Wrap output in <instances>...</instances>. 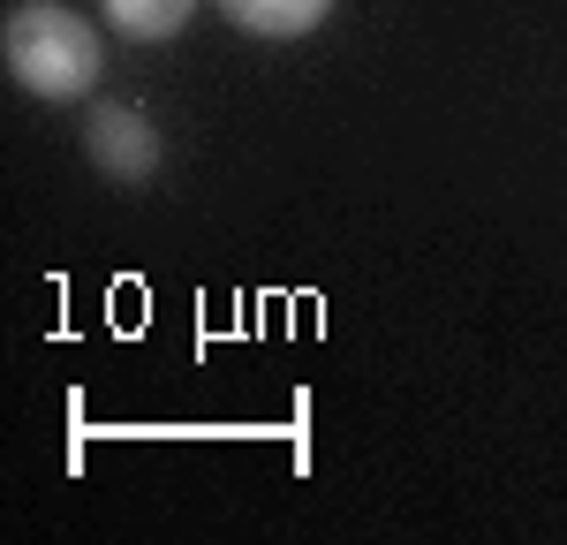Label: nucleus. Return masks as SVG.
Segmentation results:
<instances>
[{
    "mask_svg": "<svg viewBox=\"0 0 567 545\" xmlns=\"http://www.w3.org/2000/svg\"><path fill=\"white\" fill-rule=\"evenodd\" d=\"M0 61L31 99H84L99 84V69H106L99 31L61 0H23L8 16V31H0Z\"/></svg>",
    "mask_w": 567,
    "mask_h": 545,
    "instance_id": "obj_1",
    "label": "nucleus"
},
{
    "mask_svg": "<svg viewBox=\"0 0 567 545\" xmlns=\"http://www.w3.org/2000/svg\"><path fill=\"white\" fill-rule=\"evenodd\" d=\"M84 160L106 182H152L159 160H167V144H159V130H152V114H136V106H91Z\"/></svg>",
    "mask_w": 567,
    "mask_h": 545,
    "instance_id": "obj_2",
    "label": "nucleus"
},
{
    "mask_svg": "<svg viewBox=\"0 0 567 545\" xmlns=\"http://www.w3.org/2000/svg\"><path fill=\"white\" fill-rule=\"evenodd\" d=\"M219 8H227V23L250 31V39H310V31L333 16V0H219Z\"/></svg>",
    "mask_w": 567,
    "mask_h": 545,
    "instance_id": "obj_3",
    "label": "nucleus"
},
{
    "mask_svg": "<svg viewBox=\"0 0 567 545\" xmlns=\"http://www.w3.org/2000/svg\"><path fill=\"white\" fill-rule=\"evenodd\" d=\"M99 8H106V23H114L122 39H144V45L175 39L182 23L197 16V0H99Z\"/></svg>",
    "mask_w": 567,
    "mask_h": 545,
    "instance_id": "obj_4",
    "label": "nucleus"
}]
</instances>
